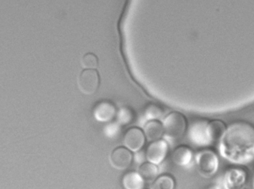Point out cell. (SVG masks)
<instances>
[{
    "mask_svg": "<svg viewBox=\"0 0 254 189\" xmlns=\"http://www.w3.org/2000/svg\"><path fill=\"white\" fill-rule=\"evenodd\" d=\"M219 155L236 166L254 161V127L246 121L230 124L219 139Z\"/></svg>",
    "mask_w": 254,
    "mask_h": 189,
    "instance_id": "1",
    "label": "cell"
},
{
    "mask_svg": "<svg viewBox=\"0 0 254 189\" xmlns=\"http://www.w3.org/2000/svg\"><path fill=\"white\" fill-rule=\"evenodd\" d=\"M164 131L169 139H179L184 136L187 130V120L179 112H172L164 120Z\"/></svg>",
    "mask_w": 254,
    "mask_h": 189,
    "instance_id": "2",
    "label": "cell"
},
{
    "mask_svg": "<svg viewBox=\"0 0 254 189\" xmlns=\"http://www.w3.org/2000/svg\"><path fill=\"white\" fill-rule=\"evenodd\" d=\"M196 164L200 175L204 178H210L219 170V157L211 150H204L197 154Z\"/></svg>",
    "mask_w": 254,
    "mask_h": 189,
    "instance_id": "3",
    "label": "cell"
},
{
    "mask_svg": "<svg viewBox=\"0 0 254 189\" xmlns=\"http://www.w3.org/2000/svg\"><path fill=\"white\" fill-rule=\"evenodd\" d=\"M247 181L246 169L242 167H232L224 174L222 184L224 189H243Z\"/></svg>",
    "mask_w": 254,
    "mask_h": 189,
    "instance_id": "4",
    "label": "cell"
},
{
    "mask_svg": "<svg viewBox=\"0 0 254 189\" xmlns=\"http://www.w3.org/2000/svg\"><path fill=\"white\" fill-rule=\"evenodd\" d=\"M100 76L95 70H85L77 79L79 89L85 94H93L100 86Z\"/></svg>",
    "mask_w": 254,
    "mask_h": 189,
    "instance_id": "5",
    "label": "cell"
},
{
    "mask_svg": "<svg viewBox=\"0 0 254 189\" xmlns=\"http://www.w3.org/2000/svg\"><path fill=\"white\" fill-rule=\"evenodd\" d=\"M168 145L164 140H156L151 143L146 150V159L152 164H160L167 156Z\"/></svg>",
    "mask_w": 254,
    "mask_h": 189,
    "instance_id": "6",
    "label": "cell"
},
{
    "mask_svg": "<svg viewBox=\"0 0 254 189\" xmlns=\"http://www.w3.org/2000/svg\"><path fill=\"white\" fill-rule=\"evenodd\" d=\"M132 162V154L126 148L119 147L112 152L110 163L118 170H125L129 167Z\"/></svg>",
    "mask_w": 254,
    "mask_h": 189,
    "instance_id": "7",
    "label": "cell"
},
{
    "mask_svg": "<svg viewBox=\"0 0 254 189\" xmlns=\"http://www.w3.org/2000/svg\"><path fill=\"white\" fill-rule=\"evenodd\" d=\"M145 143L143 132L137 127H132L127 132L125 136V144L130 151H139L143 148Z\"/></svg>",
    "mask_w": 254,
    "mask_h": 189,
    "instance_id": "8",
    "label": "cell"
},
{
    "mask_svg": "<svg viewBox=\"0 0 254 189\" xmlns=\"http://www.w3.org/2000/svg\"><path fill=\"white\" fill-rule=\"evenodd\" d=\"M116 114V107L113 103L108 101L101 102L94 109V116L95 119L101 122L111 121Z\"/></svg>",
    "mask_w": 254,
    "mask_h": 189,
    "instance_id": "9",
    "label": "cell"
},
{
    "mask_svg": "<svg viewBox=\"0 0 254 189\" xmlns=\"http://www.w3.org/2000/svg\"><path fill=\"white\" fill-rule=\"evenodd\" d=\"M192 159V152L186 146L178 147L173 154V160L179 166H187Z\"/></svg>",
    "mask_w": 254,
    "mask_h": 189,
    "instance_id": "10",
    "label": "cell"
},
{
    "mask_svg": "<svg viewBox=\"0 0 254 189\" xmlns=\"http://www.w3.org/2000/svg\"><path fill=\"white\" fill-rule=\"evenodd\" d=\"M226 128L225 123L220 120H213L207 123V132L212 143L219 142Z\"/></svg>",
    "mask_w": 254,
    "mask_h": 189,
    "instance_id": "11",
    "label": "cell"
},
{
    "mask_svg": "<svg viewBox=\"0 0 254 189\" xmlns=\"http://www.w3.org/2000/svg\"><path fill=\"white\" fill-rule=\"evenodd\" d=\"M123 185L126 189H143L145 182L137 172H128L124 176Z\"/></svg>",
    "mask_w": 254,
    "mask_h": 189,
    "instance_id": "12",
    "label": "cell"
},
{
    "mask_svg": "<svg viewBox=\"0 0 254 189\" xmlns=\"http://www.w3.org/2000/svg\"><path fill=\"white\" fill-rule=\"evenodd\" d=\"M138 173L145 183L151 184L156 179L158 175V169L155 164L152 163H143L139 168Z\"/></svg>",
    "mask_w": 254,
    "mask_h": 189,
    "instance_id": "13",
    "label": "cell"
},
{
    "mask_svg": "<svg viewBox=\"0 0 254 189\" xmlns=\"http://www.w3.org/2000/svg\"><path fill=\"white\" fill-rule=\"evenodd\" d=\"M144 131L145 134L149 140L156 141L162 136L163 133H164V127L160 121L153 120L146 124Z\"/></svg>",
    "mask_w": 254,
    "mask_h": 189,
    "instance_id": "14",
    "label": "cell"
},
{
    "mask_svg": "<svg viewBox=\"0 0 254 189\" xmlns=\"http://www.w3.org/2000/svg\"><path fill=\"white\" fill-rule=\"evenodd\" d=\"M174 181L169 175H163L158 178L152 184V189H173Z\"/></svg>",
    "mask_w": 254,
    "mask_h": 189,
    "instance_id": "15",
    "label": "cell"
},
{
    "mask_svg": "<svg viewBox=\"0 0 254 189\" xmlns=\"http://www.w3.org/2000/svg\"><path fill=\"white\" fill-rule=\"evenodd\" d=\"M81 67L85 70H95L98 67V58L95 54L87 53L81 58Z\"/></svg>",
    "mask_w": 254,
    "mask_h": 189,
    "instance_id": "16",
    "label": "cell"
},
{
    "mask_svg": "<svg viewBox=\"0 0 254 189\" xmlns=\"http://www.w3.org/2000/svg\"><path fill=\"white\" fill-rule=\"evenodd\" d=\"M163 114L161 107L155 104H150L145 109V117L147 119H156Z\"/></svg>",
    "mask_w": 254,
    "mask_h": 189,
    "instance_id": "17",
    "label": "cell"
},
{
    "mask_svg": "<svg viewBox=\"0 0 254 189\" xmlns=\"http://www.w3.org/2000/svg\"><path fill=\"white\" fill-rule=\"evenodd\" d=\"M209 189H222V187L220 185H218L216 184V185L213 186V187H210Z\"/></svg>",
    "mask_w": 254,
    "mask_h": 189,
    "instance_id": "18",
    "label": "cell"
},
{
    "mask_svg": "<svg viewBox=\"0 0 254 189\" xmlns=\"http://www.w3.org/2000/svg\"><path fill=\"white\" fill-rule=\"evenodd\" d=\"M253 189H254V180H253Z\"/></svg>",
    "mask_w": 254,
    "mask_h": 189,
    "instance_id": "19",
    "label": "cell"
}]
</instances>
